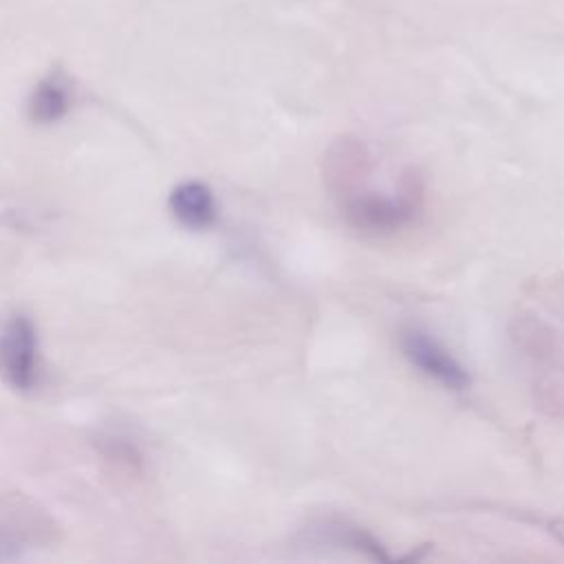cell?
<instances>
[{"label":"cell","instance_id":"3","mask_svg":"<svg viewBox=\"0 0 564 564\" xmlns=\"http://www.w3.org/2000/svg\"><path fill=\"white\" fill-rule=\"evenodd\" d=\"M399 344H401L405 359L414 368H419V372H423L425 377L434 379L436 383H441L447 390L460 392V390L469 388L471 377H469L467 368L430 333H425L421 328H405L401 333Z\"/></svg>","mask_w":564,"mask_h":564},{"label":"cell","instance_id":"5","mask_svg":"<svg viewBox=\"0 0 564 564\" xmlns=\"http://www.w3.org/2000/svg\"><path fill=\"white\" fill-rule=\"evenodd\" d=\"M70 108L68 82L59 73H51L31 93L29 115L37 123H53L62 119Z\"/></svg>","mask_w":564,"mask_h":564},{"label":"cell","instance_id":"1","mask_svg":"<svg viewBox=\"0 0 564 564\" xmlns=\"http://www.w3.org/2000/svg\"><path fill=\"white\" fill-rule=\"evenodd\" d=\"M421 183L416 174H405L401 185L386 192H361L348 194L344 203V214L355 229L370 234H392L414 220L421 212Z\"/></svg>","mask_w":564,"mask_h":564},{"label":"cell","instance_id":"4","mask_svg":"<svg viewBox=\"0 0 564 564\" xmlns=\"http://www.w3.org/2000/svg\"><path fill=\"white\" fill-rule=\"evenodd\" d=\"M172 216L187 229H207L218 218V205L214 192L203 181H183L170 194Z\"/></svg>","mask_w":564,"mask_h":564},{"label":"cell","instance_id":"2","mask_svg":"<svg viewBox=\"0 0 564 564\" xmlns=\"http://www.w3.org/2000/svg\"><path fill=\"white\" fill-rule=\"evenodd\" d=\"M0 377L18 392H31L37 386V330L31 317L22 313H13L0 322Z\"/></svg>","mask_w":564,"mask_h":564},{"label":"cell","instance_id":"6","mask_svg":"<svg viewBox=\"0 0 564 564\" xmlns=\"http://www.w3.org/2000/svg\"><path fill=\"white\" fill-rule=\"evenodd\" d=\"M544 527H546V531H549L555 540H560V542L564 544V520H562V518H551V520L544 522Z\"/></svg>","mask_w":564,"mask_h":564}]
</instances>
